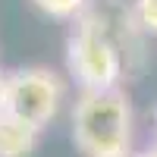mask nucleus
Here are the masks:
<instances>
[{
  "label": "nucleus",
  "mask_w": 157,
  "mask_h": 157,
  "mask_svg": "<svg viewBox=\"0 0 157 157\" xmlns=\"http://www.w3.org/2000/svg\"><path fill=\"white\" fill-rule=\"evenodd\" d=\"M32 3L41 10V13L54 16V19H78L88 10L91 0H32Z\"/></svg>",
  "instance_id": "423d86ee"
},
{
  "label": "nucleus",
  "mask_w": 157,
  "mask_h": 157,
  "mask_svg": "<svg viewBox=\"0 0 157 157\" xmlns=\"http://www.w3.org/2000/svg\"><path fill=\"white\" fill-rule=\"evenodd\" d=\"M138 157H157V145H154V148H148L145 154H138Z\"/></svg>",
  "instance_id": "1a4fd4ad"
},
{
  "label": "nucleus",
  "mask_w": 157,
  "mask_h": 157,
  "mask_svg": "<svg viewBox=\"0 0 157 157\" xmlns=\"http://www.w3.org/2000/svg\"><path fill=\"white\" fill-rule=\"evenodd\" d=\"M126 157H135V154H126Z\"/></svg>",
  "instance_id": "9d476101"
},
{
  "label": "nucleus",
  "mask_w": 157,
  "mask_h": 157,
  "mask_svg": "<svg viewBox=\"0 0 157 157\" xmlns=\"http://www.w3.org/2000/svg\"><path fill=\"white\" fill-rule=\"evenodd\" d=\"M132 13L145 35H157V0H132Z\"/></svg>",
  "instance_id": "0eeeda50"
},
{
  "label": "nucleus",
  "mask_w": 157,
  "mask_h": 157,
  "mask_svg": "<svg viewBox=\"0 0 157 157\" xmlns=\"http://www.w3.org/2000/svg\"><path fill=\"white\" fill-rule=\"evenodd\" d=\"M88 13L101 25V32L107 35L113 50L120 54L123 75L138 78L145 72L148 50H145V32H141V25L132 13V3H126V0H94V3H88Z\"/></svg>",
  "instance_id": "20e7f679"
},
{
  "label": "nucleus",
  "mask_w": 157,
  "mask_h": 157,
  "mask_svg": "<svg viewBox=\"0 0 157 157\" xmlns=\"http://www.w3.org/2000/svg\"><path fill=\"white\" fill-rule=\"evenodd\" d=\"M132 101L123 88L82 91L72 107V141L85 157L132 154Z\"/></svg>",
  "instance_id": "f257e3e1"
},
{
  "label": "nucleus",
  "mask_w": 157,
  "mask_h": 157,
  "mask_svg": "<svg viewBox=\"0 0 157 157\" xmlns=\"http://www.w3.org/2000/svg\"><path fill=\"white\" fill-rule=\"evenodd\" d=\"M66 63L69 72L78 78L82 91H110L123 82V60L101 32L94 16L85 10L78 19H72V32L66 41Z\"/></svg>",
  "instance_id": "f03ea898"
},
{
  "label": "nucleus",
  "mask_w": 157,
  "mask_h": 157,
  "mask_svg": "<svg viewBox=\"0 0 157 157\" xmlns=\"http://www.w3.org/2000/svg\"><path fill=\"white\" fill-rule=\"evenodd\" d=\"M63 98H66V88H63V78L54 69L22 66V69L6 72L3 110L35 129H44L57 120Z\"/></svg>",
  "instance_id": "7ed1b4c3"
},
{
  "label": "nucleus",
  "mask_w": 157,
  "mask_h": 157,
  "mask_svg": "<svg viewBox=\"0 0 157 157\" xmlns=\"http://www.w3.org/2000/svg\"><path fill=\"white\" fill-rule=\"evenodd\" d=\"M3 88H6V72H0V110H3Z\"/></svg>",
  "instance_id": "6e6552de"
},
{
  "label": "nucleus",
  "mask_w": 157,
  "mask_h": 157,
  "mask_svg": "<svg viewBox=\"0 0 157 157\" xmlns=\"http://www.w3.org/2000/svg\"><path fill=\"white\" fill-rule=\"evenodd\" d=\"M38 138H41V129L0 110V157H29L38 148Z\"/></svg>",
  "instance_id": "39448f33"
}]
</instances>
